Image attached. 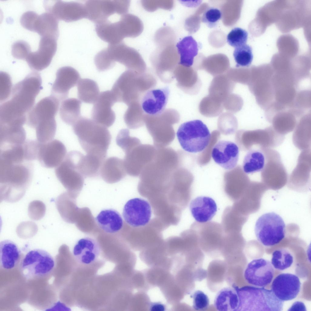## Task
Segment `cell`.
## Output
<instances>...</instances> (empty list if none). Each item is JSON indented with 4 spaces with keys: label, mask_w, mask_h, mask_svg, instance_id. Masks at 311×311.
I'll use <instances>...</instances> for the list:
<instances>
[{
    "label": "cell",
    "mask_w": 311,
    "mask_h": 311,
    "mask_svg": "<svg viewBox=\"0 0 311 311\" xmlns=\"http://www.w3.org/2000/svg\"><path fill=\"white\" fill-rule=\"evenodd\" d=\"M73 131L87 154L106 158L111 135L107 128L81 116L72 125Z\"/></svg>",
    "instance_id": "cell-1"
},
{
    "label": "cell",
    "mask_w": 311,
    "mask_h": 311,
    "mask_svg": "<svg viewBox=\"0 0 311 311\" xmlns=\"http://www.w3.org/2000/svg\"><path fill=\"white\" fill-rule=\"evenodd\" d=\"M235 287L239 299L238 311L282 310L284 302L271 290L254 286Z\"/></svg>",
    "instance_id": "cell-2"
},
{
    "label": "cell",
    "mask_w": 311,
    "mask_h": 311,
    "mask_svg": "<svg viewBox=\"0 0 311 311\" xmlns=\"http://www.w3.org/2000/svg\"><path fill=\"white\" fill-rule=\"evenodd\" d=\"M176 135L183 149L191 153L204 150L208 145L211 137L206 125L199 120L190 121L181 124L177 130Z\"/></svg>",
    "instance_id": "cell-3"
},
{
    "label": "cell",
    "mask_w": 311,
    "mask_h": 311,
    "mask_svg": "<svg viewBox=\"0 0 311 311\" xmlns=\"http://www.w3.org/2000/svg\"><path fill=\"white\" fill-rule=\"evenodd\" d=\"M286 226L282 218L273 212L264 214L257 220L255 227L258 241L266 247L279 243L285 237Z\"/></svg>",
    "instance_id": "cell-4"
},
{
    "label": "cell",
    "mask_w": 311,
    "mask_h": 311,
    "mask_svg": "<svg viewBox=\"0 0 311 311\" xmlns=\"http://www.w3.org/2000/svg\"><path fill=\"white\" fill-rule=\"evenodd\" d=\"M41 84L40 74L36 71L31 72L13 86L10 100L17 108L28 114L33 107Z\"/></svg>",
    "instance_id": "cell-5"
},
{
    "label": "cell",
    "mask_w": 311,
    "mask_h": 311,
    "mask_svg": "<svg viewBox=\"0 0 311 311\" xmlns=\"http://www.w3.org/2000/svg\"><path fill=\"white\" fill-rule=\"evenodd\" d=\"M55 261L53 257L48 252L40 249H35L29 251L22 260L20 271L27 279L45 276L54 269Z\"/></svg>",
    "instance_id": "cell-6"
},
{
    "label": "cell",
    "mask_w": 311,
    "mask_h": 311,
    "mask_svg": "<svg viewBox=\"0 0 311 311\" xmlns=\"http://www.w3.org/2000/svg\"><path fill=\"white\" fill-rule=\"evenodd\" d=\"M156 148L141 143L125 152L123 160L127 174L133 176L140 175L144 167L154 159Z\"/></svg>",
    "instance_id": "cell-7"
},
{
    "label": "cell",
    "mask_w": 311,
    "mask_h": 311,
    "mask_svg": "<svg viewBox=\"0 0 311 311\" xmlns=\"http://www.w3.org/2000/svg\"><path fill=\"white\" fill-rule=\"evenodd\" d=\"M43 5L46 12L58 20L70 22L86 18L85 5L80 2L47 0L44 1Z\"/></svg>",
    "instance_id": "cell-8"
},
{
    "label": "cell",
    "mask_w": 311,
    "mask_h": 311,
    "mask_svg": "<svg viewBox=\"0 0 311 311\" xmlns=\"http://www.w3.org/2000/svg\"><path fill=\"white\" fill-rule=\"evenodd\" d=\"M30 161L12 163L0 160L1 183L14 186L28 184L32 175V166Z\"/></svg>",
    "instance_id": "cell-9"
},
{
    "label": "cell",
    "mask_w": 311,
    "mask_h": 311,
    "mask_svg": "<svg viewBox=\"0 0 311 311\" xmlns=\"http://www.w3.org/2000/svg\"><path fill=\"white\" fill-rule=\"evenodd\" d=\"M274 269L269 261L262 258L255 259L247 265L244 277L249 284L258 287H264L272 282Z\"/></svg>",
    "instance_id": "cell-10"
},
{
    "label": "cell",
    "mask_w": 311,
    "mask_h": 311,
    "mask_svg": "<svg viewBox=\"0 0 311 311\" xmlns=\"http://www.w3.org/2000/svg\"><path fill=\"white\" fill-rule=\"evenodd\" d=\"M152 214L150 204L146 200L135 198L128 200L123 207L122 215L126 223L134 227L145 226Z\"/></svg>",
    "instance_id": "cell-11"
},
{
    "label": "cell",
    "mask_w": 311,
    "mask_h": 311,
    "mask_svg": "<svg viewBox=\"0 0 311 311\" xmlns=\"http://www.w3.org/2000/svg\"><path fill=\"white\" fill-rule=\"evenodd\" d=\"M116 102L111 90L101 92L92 107V119L107 128L111 126L116 118L115 113L111 107Z\"/></svg>",
    "instance_id": "cell-12"
},
{
    "label": "cell",
    "mask_w": 311,
    "mask_h": 311,
    "mask_svg": "<svg viewBox=\"0 0 311 311\" xmlns=\"http://www.w3.org/2000/svg\"><path fill=\"white\" fill-rule=\"evenodd\" d=\"M56 40L49 37H41L38 50L31 52L26 60L31 69L40 71L49 65L56 52Z\"/></svg>",
    "instance_id": "cell-13"
},
{
    "label": "cell",
    "mask_w": 311,
    "mask_h": 311,
    "mask_svg": "<svg viewBox=\"0 0 311 311\" xmlns=\"http://www.w3.org/2000/svg\"><path fill=\"white\" fill-rule=\"evenodd\" d=\"M301 288V283L297 276L291 273H282L274 279L271 290L278 299L284 302L295 298Z\"/></svg>",
    "instance_id": "cell-14"
},
{
    "label": "cell",
    "mask_w": 311,
    "mask_h": 311,
    "mask_svg": "<svg viewBox=\"0 0 311 311\" xmlns=\"http://www.w3.org/2000/svg\"><path fill=\"white\" fill-rule=\"evenodd\" d=\"M77 70L70 66L62 67L57 71L53 85L51 95L63 101L68 97L71 88L76 86L80 80Z\"/></svg>",
    "instance_id": "cell-15"
},
{
    "label": "cell",
    "mask_w": 311,
    "mask_h": 311,
    "mask_svg": "<svg viewBox=\"0 0 311 311\" xmlns=\"http://www.w3.org/2000/svg\"><path fill=\"white\" fill-rule=\"evenodd\" d=\"M60 102L51 95L42 99L27 114L26 123L27 125L35 128L39 122L55 118Z\"/></svg>",
    "instance_id": "cell-16"
},
{
    "label": "cell",
    "mask_w": 311,
    "mask_h": 311,
    "mask_svg": "<svg viewBox=\"0 0 311 311\" xmlns=\"http://www.w3.org/2000/svg\"><path fill=\"white\" fill-rule=\"evenodd\" d=\"M67 152L65 145L58 140L40 142L37 159L43 166L53 168L57 166L63 161Z\"/></svg>",
    "instance_id": "cell-17"
},
{
    "label": "cell",
    "mask_w": 311,
    "mask_h": 311,
    "mask_svg": "<svg viewBox=\"0 0 311 311\" xmlns=\"http://www.w3.org/2000/svg\"><path fill=\"white\" fill-rule=\"evenodd\" d=\"M239 150L238 145L229 141H218L214 145L211 152L214 162L221 167L227 170L235 168L238 164Z\"/></svg>",
    "instance_id": "cell-18"
},
{
    "label": "cell",
    "mask_w": 311,
    "mask_h": 311,
    "mask_svg": "<svg viewBox=\"0 0 311 311\" xmlns=\"http://www.w3.org/2000/svg\"><path fill=\"white\" fill-rule=\"evenodd\" d=\"M26 29L37 33L41 37L57 39L59 35L58 20L47 12L39 15L33 11L28 21Z\"/></svg>",
    "instance_id": "cell-19"
},
{
    "label": "cell",
    "mask_w": 311,
    "mask_h": 311,
    "mask_svg": "<svg viewBox=\"0 0 311 311\" xmlns=\"http://www.w3.org/2000/svg\"><path fill=\"white\" fill-rule=\"evenodd\" d=\"M170 92L168 86L148 91L142 100L141 106L143 110L150 115L156 116L160 115L166 108Z\"/></svg>",
    "instance_id": "cell-20"
},
{
    "label": "cell",
    "mask_w": 311,
    "mask_h": 311,
    "mask_svg": "<svg viewBox=\"0 0 311 311\" xmlns=\"http://www.w3.org/2000/svg\"><path fill=\"white\" fill-rule=\"evenodd\" d=\"M56 175L61 183L67 187L80 186L85 178L78 170L70 152L55 169Z\"/></svg>",
    "instance_id": "cell-21"
},
{
    "label": "cell",
    "mask_w": 311,
    "mask_h": 311,
    "mask_svg": "<svg viewBox=\"0 0 311 311\" xmlns=\"http://www.w3.org/2000/svg\"><path fill=\"white\" fill-rule=\"evenodd\" d=\"M100 252V246L95 239L85 237L77 241L73 247L72 254L77 262L88 265L97 259Z\"/></svg>",
    "instance_id": "cell-22"
},
{
    "label": "cell",
    "mask_w": 311,
    "mask_h": 311,
    "mask_svg": "<svg viewBox=\"0 0 311 311\" xmlns=\"http://www.w3.org/2000/svg\"><path fill=\"white\" fill-rule=\"evenodd\" d=\"M110 59L127 67H130L135 63H144L140 53L134 49L127 46L123 41L120 43L109 44L105 48Z\"/></svg>",
    "instance_id": "cell-23"
},
{
    "label": "cell",
    "mask_w": 311,
    "mask_h": 311,
    "mask_svg": "<svg viewBox=\"0 0 311 311\" xmlns=\"http://www.w3.org/2000/svg\"><path fill=\"white\" fill-rule=\"evenodd\" d=\"M84 5L86 18L96 24L117 13L116 0H88Z\"/></svg>",
    "instance_id": "cell-24"
},
{
    "label": "cell",
    "mask_w": 311,
    "mask_h": 311,
    "mask_svg": "<svg viewBox=\"0 0 311 311\" xmlns=\"http://www.w3.org/2000/svg\"><path fill=\"white\" fill-rule=\"evenodd\" d=\"M191 214L197 222L203 223L211 220L216 214V203L211 198L201 196L193 200L190 204Z\"/></svg>",
    "instance_id": "cell-25"
},
{
    "label": "cell",
    "mask_w": 311,
    "mask_h": 311,
    "mask_svg": "<svg viewBox=\"0 0 311 311\" xmlns=\"http://www.w3.org/2000/svg\"><path fill=\"white\" fill-rule=\"evenodd\" d=\"M74 157L77 168L85 178L100 175L101 167L105 159L94 155H84L77 151L75 152Z\"/></svg>",
    "instance_id": "cell-26"
},
{
    "label": "cell",
    "mask_w": 311,
    "mask_h": 311,
    "mask_svg": "<svg viewBox=\"0 0 311 311\" xmlns=\"http://www.w3.org/2000/svg\"><path fill=\"white\" fill-rule=\"evenodd\" d=\"M126 174L123 160L114 156L105 159L100 171V175L103 179L111 183L120 181Z\"/></svg>",
    "instance_id": "cell-27"
},
{
    "label": "cell",
    "mask_w": 311,
    "mask_h": 311,
    "mask_svg": "<svg viewBox=\"0 0 311 311\" xmlns=\"http://www.w3.org/2000/svg\"><path fill=\"white\" fill-rule=\"evenodd\" d=\"M99 227L106 233H116L122 228L123 221L120 213L113 209L102 210L95 219Z\"/></svg>",
    "instance_id": "cell-28"
},
{
    "label": "cell",
    "mask_w": 311,
    "mask_h": 311,
    "mask_svg": "<svg viewBox=\"0 0 311 311\" xmlns=\"http://www.w3.org/2000/svg\"><path fill=\"white\" fill-rule=\"evenodd\" d=\"M21 256V252L17 245L9 240L0 242V265L4 270H10L18 265Z\"/></svg>",
    "instance_id": "cell-29"
},
{
    "label": "cell",
    "mask_w": 311,
    "mask_h": 311,
    "mask_svg": "<svg viewBox=\"0 0 311 311\" xmlns=\"http://www.w3.org/2000/svg\"><path fill=\"white\" fill-rule=\"evenodd\" d=\"M214 306L219 311H238L239 299L235 286L224 287L219 291Z\"/></svg>",
    "instance_id": "cell-30"
},
{
    "label": "cell",
    "mask_w": 311,
    "mask_h": 311,
    "mask_svg": "<svg viewBox=\"0 0 311 311\" xmlns=\"http://www.w3.org/2000/svg\"><path fill=\"white\" fill-rule=\"evenodd\" d=\"M116 23L119 33L123 39L126 37H136L143 30V23L141 19L131 14L122 15Z\"/></svg>",
    "instance_id": "cell-31"
},
{
    "label": "cell",
    "mask_w": 311,
    "mask_h": 311,
    "mask_svg": "<svg viewBox=\"0 0 311 311\" xmlns=\"http://www.w3.org/2000/svg\"><path fill=\"white\" fill-rule=\"evenodd\" d=\"M176 46L180 57L179 64L186 67L192 66L198 51L197 41L192 36H187L178 42Z\"/></svg>",
    "instance_id": "cell-32"
},
{
    "label": "cell",
    "mask_w": 311,
    "mask_h": 311,
    "mask_svg": "<svg viewBox=\"0 0 311 311\" xmlns=\"http://www.w3.org/2000/svg\"><path fill=\"white\" fill-rule=\"evenodd\" d=\"M266 161L265 154L262 148L250 149L244 157L243 170L247 174L262 171L265 166Z\"/></svg>",
    "instance_id": "cell-33"
},
{
    "label": "cell",
    "mask_w": 311,
    "mask_h": 311,
    "mask_svg": "<svg viewBox=\"0 0 311 311\" xmlns=\"http://www.w3.org/2000/svg\"><path fill=\"white\" fill-rule=\"evenodd\" d=\"M81 102L75 98H71L62 101L60 108V115L66 124L73 125L81 117Z\"/></svg>",
    "instance_id": "cell-34"
},
{
    "label": "cell",
    "mask_w": 311,
    "mask_h": 311,
    "mask_svg": "<svg viewBox=\"0 0 311 311\" xmlns=\"http://www.w3.org/2000/svg\"><path fill=\"white\" fill-rule=\"evenodd\" d=\"M77 97L82 102L94 104L100 94L97 84L95 81L88 78L80 79L77 84Z\"/></svg>",
    "instance_id": "cell-35"
},
{
    "label": "cell",
    "mask_w": 311,
    "mask_h": 311,
    "mask_svg": "<svg viewBox=\"0 0 311 311\" xmlns=\"http://www.w3.org/2000/svg\"><path fill=\"white\" fill-rule=\"evenodd\" d=\"M26 139V133L22 126L0 125V145L22 144Z\"/></svg>",
    "instance_id": "cell-36"
},
{
    "label": "cell",
    "mask_w": 311,
    "mask_h": 311,
    "mask_svg": "<svg viewBox=\"0 0 311 311\" xmlns=\"http://www.w3.org/2000/svg\"><path fill=\"white\" fill-rule=\"evenodd\" d=\"M95 30L98 36L109 44L122 42L118 30L116 22L112 23L108 20L96 24Z\"/></svg>",
    "instance_id": "cell-37"
},
{
    "label": "cell",
    "mask_w": 311,
    "mask_h": 311,
    "mask_svg": "<svg viewBox=\"0 0 311 311\" xmlns=\"http://www.w3.org/2000/svg\"><path fill=\"white\" fill-rule=\"evenodd\" d=\"M241 222L240 212L233 205L225 208L222 214L221 224L224 233L239 232Z\"/></svg>",
    "instance_id": "cell-38"
},
{
    "label": "cell",
    "mask_w": 311,
    "mask_h": 311,
    "mask_svg": "<svg viewBox=\"0 0 311 311\" xmlns=\"http://www.w3.org/2000/svg\"><path fill=\"white\" fill-rule=\"evenodd\" d=\"M35 128L38 142L44 143L53 140L56 134V124L55 118L40 122Z\"/></svg>",
    "instance_id": "cell-39"
},
{
    "label": "cell",
    "mask_w": 311,
    "mask_h": 311,
    "mask_svg": "<svg viewBox=\"0 0 311 311\" xmlns=\"http://www.w3.org/2000/svg\"><path fill=\"white\" fill-rule=\"evenodd\" d=\"M293 261V257L291 253L286 249L282 248L273 252L271 262L275 269L283 271L290 267Z\"/></svg>",
    "instance_id": "cell-40"
},
{
    "label": "cell",
    "mask_w": 311,
    "mask_h": 311,
    "mask_svg": "<svg viewBox=\"0 0 311 311\" xmlns=\"http://www.w3.org/2000/svg\"><path fill=\"white\" fill-rule=\"evenodd\" d=\"M233 56L236 63L237 67L249 66L253 57L252 48L246 44L235 48Z\"/></svg>",
    "instance_id": "cell-41"
},
{
    "label": "cell",
    "mask_w": 311,
    "mask_h": 311,
    "mask_svg": "<svg viewBox=\"0 0 311 311\" xmlns=\"http://www.w3.org/2000/svg\"><path fill=\"white\" fill-rule=\"evenodd\" d=\"M116 143L125 152L141 144L140 140L130 135L127 129H121L119 132L116 139Z\"/></svg>",
    "instance_id": "cell-42"
},
{
    "label": "cell",
    "mask_w": 311,
    "mask_h": 311,
    "mask_svg": "<svg viewBox=\"0 0 311 311\" xmlns=\"http://www.w3.org/2000/svg\"><path fill=\"white\" fill-rule=\"evenodd\" d=\"M248 35V32L244 29L235 27L227 35V42L230 45L235 48L246 44Z\"/></svg>",
    "instance_id": "cell-43"
},
{
    "label": "cell",
    "mask_w": 311,
    "mask_h": 311,
    "mask_svg": "<svg viewBox=\"0 0 311 311\" xmlns=\"http://www.w3.org/2000/svg\"><path fill=\"white\" fill-rule=\"evenodd\" d=\"M220 11L217 8L210 7L204 12L202 17V21L209 28L215 27L222 17Z\"/></svg>",
    "instance_id": "cell-44"
},
{
    "label": "cell",
    "mask_w": 311,
    "mask_h": 311,
    "mask_svg": "<svg viewBox=\"0 0 311 311\" xmlns=\"http://www.w3.org/2000/svg\"><path fill=\"white\" fill-rule=\"evenodd\" d=\"M94 62L97 69L99 71H104L112 68L115 62L110 59L105 49L98 52L95 56Z\"/></svg>",
    "instance_id": "cell-45"
},
{
    "label": "cell",
    "mask_w": 311,
    "mask_h": 311,
    "mask_svg": "<svg viewBox=\"0 0 311 311\" xmlns=\"http://www.w3.org/2000/svg\"><path fill=\"white\" fill-rule=\"evenodd\" d=\"M193 299V307L195 310L205 311L208 308L210 300L208 296L200 290L194 291L191 296Z\"/></svg>",
    "instance_id": "cell-46"
},
{
    "label": "cell",
    "mask_w": 311,
    "mask_h": 311,
    "mask_svg": "<svg viewBox=\"0 0 311 311\" xmlns=\"http://www.w3.org/2000/svg\"><path fill=\"white\" fill-rule=\"evenodd\" d=\"M12 54L15 58L26 60L31 52V48L26 42L19 40L14 43L12 46Z\"/></svg>",
    "instance_id": "cell-47"
},
{
    "label": "cell",
    "mask_w": 311,
    "mask_h": 311,
    "mask_svg": "<svg viewBox=\"0 0 311 311\" xmlns=\"http://www.w3.org/2000/svg\"><path fill=\"white\" fill-rule=\"evenodd\" d=\"M141 4L145 9L150 12H154L159 8L170 10L174 5L172 0H142Z\"/></svg>",
    "instance_id": "cell-48"
},
{
    "label": "cell",
    "mask_w": 311,
    "mask_h": 311,
    "mask_svg": "<svg viewBox=\"0 0 311 311\" xmlns=\"http://www.w3.org/2000/svg\"><path fill=\"white\" fill-rule=\"evenodd\" d=\"M0 101L8 98L11 94L12 84L9 75L4 72L0 73Z\"/></svg>",
    "instance_id": "cell-49"
},
{
    "label": "cell",
    "mask_w": 311,
    "mask_h": 311,
    "mask_svg": "<svg viewBox=\"0 0 311 311\" xmlns=\"http://www.w3.org/2000/svg\"><path fill=\"white\" fill-rule=\"evenodd\" d=\"M306 311V308L304 303L302 302L297 301L295 302L289 308L288 311Z\"/></svg>",
    "instance_id": "cell-50"
},
{
    "label": "cell",
    "mask_w": 311,
    "mask_h": 311,
    "mask_svg": "<svg viewBox=\"0 0 311 311\" xmlns=\"http://www.w3.org/2000/svg\"><path fill=\"white\" fill-rule=\"evenodd\" d=\"M165 307L162 304L156 303L152 305L150 309L152 311H163L165 310Z\"/></svg>",
    "instance_id": "cell-51"
}]
</instances>
